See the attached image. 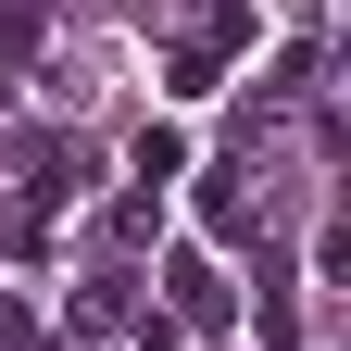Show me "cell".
I'll return each mask as SVG.
<instances>
[{
  "label": "cell",
  "mask_w": 351,
  "mask_h": 351,
  "mask_svg": "<svg viewBox=\"0 0 351 351\" xmlns=\"http://www.w3.org/2000/svg\"><path fill=\"white\" fill-rule=\"evenodd\" d=\"M88 176V138H25V213H63Z\"/></svg>",
  "instance_id": "obj_2"
},
{
  "label": "cell",
  "mask_w": 351,
  "mask_h": 351,
  "mask_svg": "<svg viewBox=\"0 0 351 351\" xmlns=\"http://www.w3.org/2000/svg\"><path fill=\"white\" fill-rule=\"evenodd\" d=\"M75 326H88V339H113V326H138V276H125V263H101V276L75 289Z\"/></svg>",
  "instance_id": "obj_3"
},
{
  "label": "cell",
  "mask_w": 351,
  "mask_h": 351,
  "mask_svg": "<svg viewBox=\"0 0 351 351\" xmlns=\"http://www.w3.org/2000/svg\"><path fill=\"white\" fill-rule=\"evenodd\" d=\"M151 226H163V201H151V189H138V201H113V213H101V239H113V251H138Z\"/></svg>",
  "instance_id": "obj_8"
},
{
  "label": "cell",
  "mask_w": 351,
  "mask_h": 351,
  "mask_svg": "<svg viewBox=\"0 0 351 351\" xmlns=\"http://www.w3.org/2000/svg\"><path fill=\"white\" fill-rule=\"evenodd\" d=\"M189 51H213V63H226V51H251V0H213V13H201V38H189Z\"/></svg>",
  "instance_id": "obj_7"
},
{
  "label": "cell",
  "mask_w": 351,
  "mask_h": 351,
  "mask_svg": "<svg viewBox=\"0 0 351 351\" xmlns=\"http://www.w3.org/2000/svg\"><path fill=\"white\" fill-rule=\"evenodd\" d=\"M125 176H138V189L163 201L176 176H189V138H176V125H138V138H125Z\"/></svg>",
  "instance_id": "obj_4"
},
{
  "label": "cell",
  "mask_w": 351,
  "mask_h": 351,
  "mask_svg": "<svg viewBox=\"0 0 351 351\" xmlns=\"http://www.w3.org/2000/svg\"><path fill=\"white\" fill-rule=\"evenodd\" d=\"M163 326H201V339L239 326V289H226V263H213V251H176V263H163Z\"/></svg>",
  "instance_id": "obj_1"
},
{
  "label": "cell",
  "mask_w": 351,
  "mask_h": 351,
  "mask_svg": "<svg viewBox=\"0 0 351 351\" xmlns=\"http://www.w3.org/2000/svg\"><path fill=\"white\" fill-rule=\"evenodd\" d=\"M201 226H213V239H239V226H251V176H239V163H213V176H201Z\"/></svg>",
  "instance_id": "obj_6"
},
{
  "label": "cell",
  "mask_w": 351,
  "mask_h": 351,
  "mask_svg": "<svg viewBox=\"0 0 351 351\" xmlns=\"http://www.w3.org/2000/svg\"><path fill=\"white\" fill-rule=\"evenodd\" d=\"M38 38H51V0H0V75H25Z\"/></svg>",
  "instance_id": "obj_5"
}]
</instances>
